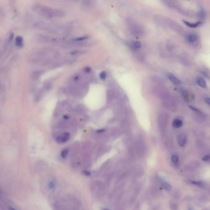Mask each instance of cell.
<instances>
[{"instance_id": "1", "label": "cell", "mask_w": 210, "mask_h": 210, "mask_svg": "<svg viewBox=\"0 0 210 210\" xmlns=\"http://www.w3.org/2000/svg\"><path fill=\"white\" fill-rule=\"evenodd\" d=\"M37 12L42 16L47 18H62L64 16V11L60 9H54L46 6H38Z\"/></svg>"}, {"instance_id": "2", "label": "cell", "mask_w": 210, "mask_h": 210, "mask_svg": "<svg viewBox=\"0 0 210 210\" xmlns=\"http://www.w3.org/2000/svg\"><path fill=\"white\" fill-rule=\"evenodd\" d=\"M127 25L128 26L129 30L133 35L140 36L143 33V29L139 24L130 21L127 23Z\"/></svg>"}, {"instance_id": "3", "label": "cell", "mask_w": 210, "mask_h": 210, "mask_svg": "<svg viewBox=\"0 0 210 210\" xmlns=\"http://www.w3.org/2000/svg\"><path fill=\"white\" fill-rule=\"evenodd\" d=\"M70 138V134L68 132H63L59 135L56 138V142L58 144H63L68 141Z\"/></svg>"}, {"instance_id": "4", "label": "cell", "mask_w": 210, "mask_h": 210, "mask_svg": "<svg viewBox=\"0 0 210 210\" xmlns=\"http://www.w3.org/2000/svg\"><path fill=\"white\" fill-rule=\"evenodd\" d=\"M199 40L198 36L196 33H190L187 37V41L190 44H196L197 43Z\"/></svg>"}, {"instance_id": "5", "label": "cell", "mask_w": 210, "mask_h": 210, "mask_svg": "<svg viewBox=\"0 0 210 210\" xmlns=\"http://www.w3.org/2000/svg\"><path fill=\"white\" fill-rule=\"evenodd\" d=\"M187 138L184 134H180L178 137V142L180 147H183L186 143Z\"/></svg>"}, {"instance_id": "6", "label": "cell", "mask_w": 210, "mask_h": 210, "mask_svg": "<svg viewBox=\"0 0 210 210\" xmlns=\"http://www.w3.org/2000/svg\"><path fill=\"white\" fill-rule=\"evenodd\" d=\"M167 77L168 79L171 81V82H172L174 84L179 85L180 84H181V81H180V80L178 79L176 77H175L172 73H168Z\"/></svg>"}, {"instance_id": "7", "label": "cell", "mask_w": 210, "mask_h": 210, "mask_svg": "<svg viewBox=\"0 0 210 210\" xmlns=\"http://www.w3.org/2000/svg\"><path fill=\"white\" fill-rule=\"evenodd\" d=\"M183 120L179 118H176L175 119H174L172 123V125L174 128H181L183 126Z\"/></svg>"}, {"instance_id": "8", "label": "cell", "mask_w": 210, "mask_h": 210, "mask_svg": "<svg viewBox=\"0 0 210 210\" xmlns=\"http://www.w3.org/2000/svg\"><path fill=\"white\" fill-rule=\"evenodd\" d=\"M196 82L197 83V84L200 86L202 88H206V82L205 80V79H203V78L199 77L196 78Z\"/></svg>"}, {"instance_id": "9", "label": "cell", "mask_w": 210, "mask_h": 210, "mask_svg": "<svg viewBox=\"0 0 210 210\" xmlns=\"http://www.w3.org/2000/svg\"><path fill=\"white\" fill-rule=\"evenodd\" d=\"M15 43L17 46L19 48H22L24 45L23 43V39L20 36H17L16 39H15Z\"/></svg>"}, {"instance_id": "10", "label": "cell", "mask_w": 210, "mask_h": 210, "mask_svg": "<svg viewBox=\"0 0 210 210\" xmlns=\"http://www.w3.org/2000/svg\"><path fill=\"white\" fill-rule=\"evenodd\" d=\"M183 22H184L185 25H186L187 27H190V28L198 27L199 26H200L202 24V22H196V23H190L188 21H184Z\"/></svg>"}, {"instance_id": "11", "label": "cell", "mask_w": 210, "mask_h": 210, "mask_svg": "<svg viewBox=\"0 0 210 210\" xmlns=\"http://www.w3.org/2000/svg\"><path fill=\"white\" fill-rule=\"evenodd\" d=\"M132 46L133 49H138L141 47V43L140 41H134L132 43Z\"/></svg>"}, {"instance_id": "12", "label": "cell", "mask_w": 210, "mask_h": 210, "mask_svg": "<svg viewBox=\"0 0 210 210\" xmlns=\"http://www.w3.org/2000/svg\"><path fill=\"white\" fill-rule=\"evenodd\" d=\"M161 185L165 189H166L167 190H170L171 189V185L170 184H168V183H167V182H163V181L162 182Z\"/></svg>"}, {"instance_id": "13", "label": "cell", "mask_w": 210, "mask_h": 210, "mask_svg": "<svg viewBox=\"0 0 210 210\" xmlns=\"http://www.w3.org/2000/svg\"><path fill=\"white\" fill-rule=\"evenodd\" d=\"M68 152H69V151H68V149L67 148H65L64 150H63V151H62L61 152V157L63 158H65L68 154Z\"/></svg>"}, {"instance_id": "14", "label": "cell", "mask_w": 210, "mask_h": 210, "mask_svg": "<svg viewBox=\"0 0 210 210\" xmlns=\"http://www.w3.org/2000/svg\"><path fill=\"white\" fill-rule=\"evenodd\" d=\"M171 160L173 163H177L179 161V157L176 155H173L171 157Z\"/></svg>"}, {"instance_id": "15", "label": "cell", "mask_w": 210, "mask_h": 210, "mask_svg": "<svg viewBox=\"0 0 210 210\" xmlns=\"http://www.w3.org/2000/svg\"><path fill=\"white\" fill-rule=\"evenodd\" d=\"M100 78L102 80H104L107 78V73L105 72H102L100 75Z\"/></svg>"}, {"instance_id": "16", "label": "cell", "mask_w": 210, "mask_h": 210, "mask_svg": "<svg viewBox=\"0 0 210 210\" xmlns=\"http://www.w3.org/2000/svg\"><path fill=\"white\" fill-rule=\"evenodd\" d=\"M203 160L206 162H210V154L206 155L203 157Z\"/></svg>"}, {"instance_id": "17", "label": "cell", "mask_w": 210, "mask_h": 210, "mask_svg": "<svg viewBox=\"0 0 210 210\" xmlns=\"http://www.w3.org/2000/svg\"><path fill=\"white\" fill-rule=\"evenodd\" d=\"M170 207L173 210H176L178 208V204H176L175 203H173L171 204Z\"/></svg>"}, {"instance_id": "18", "label": "cell", "mask_w": 210, "mask_h": 210, "mask_svg": "<svg viewBox=\"0 0 210 210\" xmlns=\"http://www.w3.org/2000/svg\"><path fill=\"white\" fill-rule=\"evenodd\" d=\"M205 102L207 103V105L210 107V97H207L205 99Z\"/></svg>"}, {"instance_id": "19", "label": "cell", "mask_w": 210, "mask_h": 210, "mask_svg": "<svg viewBox=\"0 0 210 210\" xmlns=\"http://www.w3.org/2000/svg\"><path fill=\"white\" fill-rule=\"evenodd\" d=\"M82 173H83V174L84 176H90L91 175V173H90L89 171H84L82 172Z\"/></svg>"}, {"instance_id": "20", "label": "cell", "mask_w": 210, "mask_h": 210, "mask_svg": "<svg viewBox=\"0 0 210 210\" xmlns=\"http://www.w3.org/2000/svg\"><path fill=\"white\" fill-rule=\"evenodd\" d=\"M91 71V68H89V67H87L86 68H85V72L88 73Z\"/></svg>"}, {"instance_id": "21", "label": "cell", "mask_w": 210, "mask_h": 210, "mask_svg": "<svg viewBox=\"0 0 210 210\" xmlns=\"http://www.w3.org/2000/svg\"><path fill=\"white\" fill-rule=\"evenodd\" d=\"M49 186H50V188H51V189H52V188L54 187V184L52 183H51Z\"/></svg>"}, {"instance_id": "22", "label": "cell", "mask_w": 210, "mask_h": 210, "mask_svg": "<svg viewBox=\"0 0 210 210\" xmlns=\"http://www.w3.org/2000/svg\"><path fill=\"white\" fill-rule=\"evenodd\" d=\"M63 118H64V119H69V117L68 115H65Z\"/></svg>"}, {"instance_id": "23", "label": "cell", "mask_w": 210, "mask_h": 210, "mask_svg": "<svg viewBox=\"0 0 210 210\" xmlns=\"http://www.w3.org/2000/svg\"><path fill=\"white\" fill-rule=\"evenodd\" d=\"M102 210H109L108 209H107V208H105V209H102Z\"/></svg>"}]
</instances>
